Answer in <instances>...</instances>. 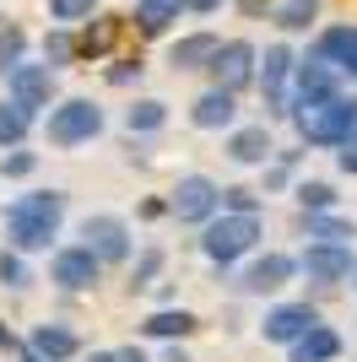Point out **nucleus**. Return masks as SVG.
Returning a JSON list of instances; mask_svg holds the SVG:
<instances>
[{
    "instance_id": "ea45409f",
    "label": "nucleus",
    "mask_w": 357,
    "mask_h": 362,
    "mask_svg": "<svg viewBox=\"0 0 357 362\" xmlns=\"http://www.w3.org/2000/svg\"><path fill=\"white\" fill-rule=\"evenodd\" d=\"M352 287H357V271H352Z\"/></svg>"
},
{
    "instance_id": "5701e85b",
    "label": "nucleus",
    "mask_w": 357,
    "mask_h": 362,
    "mask_svg": "<svg viewBox=\"0 0 357 362\" xmlns=\"http://www.w3.org/2000/svg\"><path fill=\"white\" fill-rule=\"evenodd\" d=\"M168 124V103H157V98H141V103L125 108V130L130 136H152V130H163Z\"/></svg>"
},
{
    "instance_id": "e433bc0d",
    "label": "nucleus",
    "mask_w": 357,
    "mask_h": 362,
    "mask_svg": "<svg viewBox=\"0 0 357 362\" xmlns=\"http://www.w3.org/2000/svg\"><path fill=\"white\" fill-rule=\"evenodd\" d=\"M0 351H6V357H16V351H22V346H16V335L6 330V325H0Z\"/></svg>"
},
{
    "instance_id": "9b49d317",
    "label": "nucleus",
    "mask_w": 357,
    "mask_h": 362,
    "mask_svg": "<svg viewBox=\"0 0 357 362\" xmlns=\"http://www.w3.org/2000/svg\"><path fill=\"white\" fill-rule=\"evenodd\" d=\"M6 92H11L16 103H28L33 114L38 108H55V65H33V60H22L11 76H6Z\"/></svg>"
},
{
    "instance_id": "39448f33",
    "label": "nucleus",
    "mask_w": 357,
    "mask_h": 362,
    "mask_svg": "<svg viewBox=\"0 0 357 362\" xmlns=\"http://www.w3.org/2000/svg\"><path fill=\"white\" fill-rule=\"evenodd\" d=\"M217 211H222V184L206 179V173H184V179L174 184V195H168V216H174V222H200L206 227Z\"/></svg>"
},
{
    "instance_id": "412c9836",
    "label": "nucleus",
    "mask_w": 357,
    "mask_h": 362,
    "mask_svg": "<svg viewBox=\"0 0 357 362\" xmlns=\"http://www.w3.org/2000/svg\"><path fill=\"white\" fill-rule=\"evenodd\" d=\"M190 330H195L190 308H157V314L141 319V335H152V341H174V335H190Z\"/></svg>"
},
{
    "instance_id": "f03ea898",
    "label": "nucleus",
    "mask_w": 357,
    "mask_h": 362,
    "mask_svg": "<svg viewBox=\"0 0 357 362\" xmlns=\"http://www.w3.org/2000/svg\"><path fill=\"white\" fill-rule=\"evenodd\" d=\"M293 124L303 146H346L357 130V98L346 92H330V98H314V103H298L293 108Z\"/></svg>"
},
{
    "instance_id": "6ab92c4d",
    "label": "nucleus",
    "mask_w": 357,
    "mask_h": 362,
    "mask_svg": "<svg viewBox=\"0 0 357 362\" xmlns=\"http://www.w3.org/2000/svg\"><path fill=\"white\" fill-rule=\"evenodd\" d=\"M319 54H325L341 76L357 81V28H325L319 33Z\"/></svg>"
},
{
    "instance_id": "9d476101",
    "label": "nucleus",
    "mask_w": 357,
    "mask_h": 362,
    "mask_svg": "<svg viewBox=\"0 0 357 362\" xmlns=\"http://www.w3.org/2000/svg\"><path fill=\"white\" fill-rule=\"evenodd\" d=\"M298 265H303V276H309V281L336 287V281H346V276L357 271V255L346 249V243H309V249L298 255Z\"/></svg>"
},
{
    "instance_id": "ddd939ff",
    "label": "nucleus",
    "mask_w": 357,
    "mask_h": 362,
    "mask_svg": "<svg viewBox=\"0 0 357 362\" xmlns=\"http://www.w3.org/2000/svg\"><path fill=\"white\" fill-rule=\"evenodd\" d=\"M314 325H319V314H314L309 303H276V308L260 319V335H266L271 346H293L298 335H309Z\"/></svg>"
},
{
    "instance_id": "f704fd0d",
    "label": "nucleus",
    "mask_w": 357,
    "mask_h": 362,
    "mask_svg": "<svg viewBox=\"0 0 357 362\" xmlns=\"http://www.w3.org/2000/svg\"><path fill=\"white\" fill-rule=\"evenodd\" d=\"M184 11H195V16H211V11H222V0H184Z\"/></svg>"
},
{
    "instance_id": "f257e3e1",
    "label": "nucleus",
    "mask_w": 357,
    "mask_h": 362,
    "mask_svg": "<svg viewBox=\"0 0 357 362\" xmlns=\"http://www.w3.org/2000/svg\"><path fill=\"white\" fill-rule=\"evenodd\" d=\"M60 222H65V189H28L6 206V243L38 255L60 238Z\"/></svg>"
},
{
    "instance_id": "2eb2a0df",
    "label": "nucleus",
    "mask_w": 357,
    "mask_h": 362,
    "mask_svg": "<svg viewBox=\"0 0 357 362\" xmlns=\"http://www.w3.org/2000/svg\"><path fill=\"white\" fill-rule=\"evenodd\" d=\"M217 49H222L217 33H190V38H178V44L168 49V65H174V71H206V65L217 60Z\"/></svg>"
},
{
    "instance_id": "aec40b11",
    "label": "nucleus",
    "mask_w": 357,
    "mask_h": 362,
    "mask_svg": "<svg viewBox=\"0 0 357 362\" xmlns=\"http://www.w3.org/2000/svg\"><path fill=\"white\" fill-rule=\"evenodd\" d=\"M28 130H33V108L16 103L11 92H6V98H0V146H6V151L22 146V141H28Z\"/></svg>"
},
{
    "instance_id": "c9c22d12",
    "label": "nucleus",
    "mask_w": 357,
    "mask_h": 362,
    "mask_svg": "<svg viewBox=\"0 0 357 362\" xmlns=\"http://www.w3.org/2000/svg\"><path fill=\"white\" fill-rule=\"evenodd\" d=\"M114 362H147V351H141V346H119Z\"/></svg>"
},
{
    "instance_id": "b1692460",
    "label": "nucleus",
    "mask_w": 357,
    "mask_h": 362,
    "mask_svg": "<svg viewBox=\"0 0 357 362\" xmlns=\"http://www.w3.org/2000/svg\"><path fill=\"white\" fill-rule=\"evenodd\" d=\"M178 11H184V0H141V6H135V28L147 33V38H157Z\"/></svg>"
},
{
    "instance_id": "2f4dec72",
    "label": "nucleus",
    "mask_w": 357,
    "mask_h": 362,
    "mask_svg": "<svg viewBox=\"0 0 357 362\" xmlns=\"http://www.w3.org/2000/svg\"><path fill=\"white\" fill-rule=\"evenodd\" d=\"M98 0H49V16L55 22H76V16H92Z\"/></svg>"
},
{
    "instance_id": "4c0bfd02",
    "label": "nucleus",
    "mask_w": 357,
    "mask_h": 362,
    "mask_svg": "<svg viewBox=\"0 0 357 362\" xmlns=\"http://www.w3.org/2000/svg\"><path fill=\"white\" fill-rule=\"evenodd\" d=\"M16 362H44V357H38L33 346H22V351H16Z\"/></svg>"
},
{
    "instance_id": "423d86ee",
    "label": "nucleus",
    "mask_w": 357,
    "mask_h": 362,
    "mask_svg": "<svg viewBox=\"0 0 357 362\" xmlns=\"http://www.w3.org/2000/svg\"><path fill=\"white\" fill-rule=\"evenodd\" d=\"M81 243H87V249L103 259V265H125V259H130V249H135L130 222H125V216H114V211L81 216Z\"/></svg>"
},
{
    "instance_id": "cd10ccee",
    "label": "nucleus",
    "mask_w": 357,
    "mask_h": 362,
    "mask_svg": "<svg viewBox=\"0 0 357 362\" xmlns=\"http://www.w3.org/2000/svg\"><path fill=\"white\" fill-rule=\"evenodd\" d=\"M157 276H163V249H141V255H135V265H130V292H135V287H152Z\"/></svg>"
},
{
    "instance_id": "a211bd4d",
    "label": "nucleus",
    "mask_w": 357,
    "mask_h": 362,
    "mask_svg": "<svg viewBox=\"0 0 357 362\" xmlns=\"http://www.w3.org/2000/svg\"><path fill=\"white\" fill-rule=\"evenodd\" d=\"M336 357H341V335L330 325H314L309 335H298L287 346V362H336Z\"/></svg>"
},
{
    "instance_id": "6e6552de",
    "label": "nucleus",
    "mask_w": 357,
    "mask_h": 362,
    "mask_svg": "<svg viewBox=\"0 0 357 362\" xmlns=\"http://www.w3.org/2000/svg\"><path fill=\"white\" fill-rule=\"evenodd\" d=\"M98 276H103V259L92 255L87 243L55 249V259H49V281H55L60 292H92V287H98Z\"/></svg>"
},
{
    "instance_id": "f8f14e48",
    "label": "nucleus",
    "mask_w": 357,
    "mask_h": 362,
    "mask_svg": "<svg viewBox=\"0 0 357 362\" xmlns=\"http://www.w3.org/2000/svg\"><path fill=\"white\" fill-rule=\"evenodd\" d=\"M330 92H341V71H336L325 54H314V60H298V71H293V103H287V114H293L298 103L330 98Z\"/></svg>"
},
{
    "instance_id": "473e14b6",
    "label": "nucleus",
    "mask_w": 357,
    "mask_h": 362,
    "mask_svg": "<svg viewBox=\"0 0 357 362\" xmlns=\"http://www.w3.org/2000/svg\"><path fill=\"white\" fill-rule=\"evenodd\" d=\"M44 60L55 65V71H60V65H71V38H65V33H49V44H44Z\"/></svg>"
},
{
    "instance_id": "7ed1b4c3",
    "label": "nucleus",
    "mask_w": 357,
    "mask_h": 362,
    "mask_svg": "<svg viewBox=\"0 0 357 362\" xmlns=\"http://www.w3.org/2000/svg\"><path fill=\"white\" fill-rule=\"evenodd\" d=\"M260 243V216H238V211H222L211 216L206 233H200V255L211 259V265H233V259H244Z\"/></svg>"
},
{
    "instance_id": "1a4fd4ad",
    "label": "nucleus",
    "mask_w": 357,
    "mask_h": 362,
    "mask_svg": "<svg viewBox=\"0 0 357 362\" xmlns=\"http://www.w3.org/2000/svg\"><path fill=\"white\" fill-rule=\"evenodd\" d=\"M303 271L293 255H282V249H271V255H254L249 265H244V276H238V287L254 292V298H271V292H282L293 276Z\"/></svg>"
},
{
    "instance_id": "4468645a",
    "label": "nucleus",
    "mask_w": 357,
    "mask_h": 362,
    "mask_svg": "<svg viewBox=\"0 0 357 362\" xmlns=\"http://www.w3.org/2000/svg\"><path fill=\"white\" fill-rule=\"evenodd\" d=\"M233 119H238V92H227V87H206L190 103L195 130H233Z\"/></svg>"
},
{
    "instance_id": "dca6fc26",
    "label": "nucleus",
    "mask_w": 357,
    "mask_h": 362,
    "mask_svg": "<svg viewBox=\"0 0 357 362\" xmlns=\"http://www.w3.org/2000/svg\"><path fill=\"white\" fill-rule=\"evenodd\" d=\"M28 346L38 351L44 362H71L76 351H81V341H76V330H65V325H33V335H28Z\"/></svg>"
},
{
    "instance_id": "58836bf2",
    "label": "nucleus",
    "mask_w": 357,
    "mask_h": 362,
    "mask_svg": "<svg viewBox=\"0 0 357 362\" xmlns=\"http://www.w3.org/2000/svg\"><path fill=\"white\" fill-rule=\"evenodd\" d=\"M87 362H114V351H92V357Z\"/></svg>"
},
{
    "instance_id": "7c9ffc66",
    "label": "nucleus",
    "mask_w": 357,
    "mask_h": 362,
    "mask_svg": "<svg viewBox=\"0 0 357 362\" xmlns=\"http://www.w3.org/2000/svg\"><path fill=\"white\" fill-rule=\"evenodd\" d=\"M33 168H38V151H16L11 146V157H0V179H28Z\"/></svg>"
},
{
    "instance_id": "0eeeda50",
    "label": "nucleus",
    "mask_w": 357,
    "mask_h": 362,
    "mask_svg": "<svg viewBox=\"0 0 357 362\" xmlns=\"http://www.w3.org/2000/svg\"><path fill=\"white\" fill-rule=\"evenodd\" d=\"M206 71L217 76V87L244 92V87H254V81H260V49H254L249 38H227V44L217 49V60H211Z\"/></svg>"
},
{
    "instance_id": "20e7f679",
    "label": "nucleus",
    "mask_w": 357,
    "mask_h": 362,
    "mask_svg": "<svg viewBox=\"0 0 357 362\" xmlns=\"http://www.w3.org/2000/svg\"><path fill=\"white\" fill-rule=\"evenodd\" d=\"M98 130H103V108L92 103V98H65V103H55L49 108V124H44L49 146H60V151L87 146Z\"/></svg>"
},
{
    "instance_id": "bb28decb",
    "label": "nucleus",
    "mask_w": 357,
    "mask_h": 362,
    "mask_svg": "<svg viewBox=\"0 0 357 362\" xmlns=\"http://www.w3.org/2000/svg\"><path fill=\"white\" fill-rule=\"evenodd\" d=\"M28 54V33L22 28H0V76H11Z\"/></svg>"
},
{
    "instance_id": "f3484780",
    "label": "nucleus",
    "mask_w": 357,
    "mask_h": 362,
    "mask_svg": "<svg viewBox=\"0 0 357 362\" xmlns=\"http://www.w3.org/2000/svg\"><path fill=\"white\" fill-rule=\"evenodd\" d=\"M227 157H233L238 168L271 163V130H266V124H244V130H233V136H227Z\"/></svg>"
},
{
    "instance_id": "c85d7f7f",
    "label": "nucleus",
    "mask_w": 357,
    "mask_h": 362,
    "mask_svg": "<svg viewBox=\"0 0 357 362\" xmlns=\"http://www.w3.org/2000/svg\"><path fill=\"white\" fill-rule=\"evenodd\" d=\"M298 206H303V211H330V206H336V189L319 184V179H303L298 184Z\"/></svg>"
},
{
    "instance_id": "c756f323",
    "label": "nucleus",
    "mask_w": 357,
    "mask_h": 362,
    "mask_svg": "<svg viewBox=\"0 0 357 362\" xmlns=\"http://www.w3.org/2000/svg\"><path fill=\"white\" fill-rule=\"evenodd\" d=\"M222 211L260 216V195H254V189H244V184H227V189H222Z\"/></svg>"
},
{
    "instance_id": "393cba45",
    "label": "nucleus",
    "mask_w": 357,
    "mask_h": 362,
    "mask_svg": "<svg viewBox=\"0 0 357 362\" xmlns=\"http://www.w3.org/2000/svg\"><path fill=\"white\" fill-rule=\"evenodd\" d=\"M28 281H33V271H28V259H22V249H0V287L22 292Z\"/></svg>"
},
{
    "instance_id": "a878e982",
    "label": "nucleus",
    "mask_w": 357,
    "mask_h": 362,
    "mask_svg": "<svg viewBox=\"0 0 357 362\" xmlns=\"http://www.w3.org/2000/svg\"><path fill=\"white\" fill-rule=\"evenodd\" d=\"M314 6H319V0H282V6H276V28L282 33H303L314 22Z\"/></svg>"
},
{
    "instance_id": "4be33fe9",
    "label": "nucleus",
    "mask_w": 357,
    "mask_h": 362,
    "mask_svg": "<svg viewBox=\"0 0 357 362\" xmlns=\"http://www.w3.org/2000/svg\"><path fill=\"white\" fill-rule=\"evenodd\" d=\"M303 233H309L314 243H346V238H357V227L346 222V216H336V211H303Z\"/></svg>"
},
{
    "instance_id": "72a5a7b5",
    "label": "nucleus",
    "mask_w": 357,
    "mask_h": 362,
    "mask_svg": "<svg viewBox=\"0 0 357 362\" xmlns=\"http://www.w3.org/2000/svg\"><path fill=\"white\" fill-rule=\"evenodd\" d=\"M130 81H141V65H130V60L108 65V87H130Z\"/></svg>"
}]
</instances>
